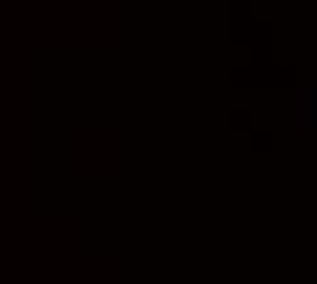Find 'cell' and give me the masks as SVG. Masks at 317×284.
<instances>
[]
</instances>
